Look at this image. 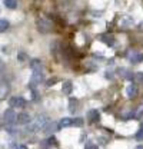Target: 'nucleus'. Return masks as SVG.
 Here are the masks:
<instances>
[{
	"mask_svg": "<svg viewBox=\"0 0 143 149\" xmlns=\"http://www.w3.org/2000/svg\"><path fill=\"white\" fill-rule=\"evenodd\" d=\"M9 103H10V108H13V109H22L26 106V99L22 96H13L9 100Z\"/></svg>",
	"mask_w": 143,
	"mask_h": 149,
	"instance_id": "f257e3e1",
	"label": "nucleus"
},
{
	"mask_svg": "<svg viewBox=\"0 0 143 149\" xmlns=\"http://www.w3.org/2000/svg\"><path fill=\"white\" fill-rule=\"evenodd\" d=\"M3 120L6 125H13L16 122V113L13 109H6L3 113Z\"/></svg>",
	"mask_w": 143,
	"mask_h": 149,
	"instance_id": "f03ea898",
	"label": "nucleus"
},
{
	"mask_svg": "<svg viewBox=\"0 0 143 149\" xmlns=\"http://www.w3.org/2000/svg\"><path fill=\"white\" fill-rule=\"evenodd\" d=\"M47 123V118L44 116V115H42V116H37L35 120V123L30 126V130H37V129H42L44 125Z\"/></svg>",
	"mask_w": 143,
	"mask_h": 149,
	"instance_id": "7ed1b4c3",
	"label": "nucleus"
},
{
	"mask_svg": "<svg viewBox=\"0 0 143 149\" xmlns=\"http://www.w3.org/2000/svg\"><path fill=\"white\" fill-rule=\"evenodd\" d=\"M16 122H17L19 125H29L32 122V118H30L29 113L22 112V113H19L17 116H16Z\"/></svg>",
	"mask_w": 143,
	"mask_h": 149,
	"instance_id": "20e7f679",
	"label": "nucleus"
},
{
	"mask_svg": "<svg viewBox=\"0 0 143 149\" xmlns=\"http://www.w3.org/2000/svg\"><path fill=\"white\" fill-rule=\"evenodd\" d=\"M43 133H47V135H50V133H53V132H56V130L59 129V125L56 123V122H47L43 128Z\"/></svg>",
	"mask_w": 143,
	"mask_h": 149,
	"instance_id": "39448f33",
	"label": "nucleus"
},
{
	"mask_svg": "<svg viewBox=\"0 0 143 149\" xmlns=\"http://www.w3.org/2000/svg\"><path fill=\"white\" fill-rule=\"evenodd\" d=\"M40 82H43V72H33L32 80H30V86L33 88L35 85H40Z\"/></svg>",
	"mask_w": 143,
	"mask_h": 149,
	"instance_id": "423d86ee",
	"label": "nucleus"
},
{
	"mask_svg": "<svg viewBox=\"0 0 143 149\" xmlns=\"http://www.w3.org/2000/svg\"><path fill=\"white\" fill-rule=\"evenodd\" d=\"M37 27H39V32L42 33H47L50 30V23H47L46 20H37Z\"/></svg>",
	"mask_w": 143,
	"mask_h": 149,
	"instance_id": "0eeeda50",
	"label": "nucleus"
},
{
	"mask_svg": "<svg viewBox=\"0 0 143 149\" xmlns=\"http://www.w3.org/2000/svg\"><path fill=\"white\" fill-rule=\"evenodd\" d=\"M30 69L33 72H43V65H42V62L39 59H33L30 62Z\"/></svg>",
	"mask_w": 143,
	"mask_h": 149,
	"instance_id": "6e6552de",
	"label": "nucleus"
},
{
	"mask_svg": "<svg viewBox=\"0 0 143 149\" xmlns=\"http://www.w3.org/2000/svg\"><path fill=\"white\" fill-rule=\"evenodd\" d=\"M87 119H89L92 123H94V122H97L99 119H100V115H99V112L97 109H90L87 112Z\"/></svg>",
	"mask_w": 143,
	"mask_h": 149,
	"instance_id": "1a4fd4ad",
	"label": "nucleus"
},
{
	"mask_svg": "<svg viewBox=\"0 0 143 149\" xmlns=\"http://www.w3.org/2000/svg\"><path fill=\"white\" fill-rule=\"evenodd\" d=\"M126 95H127V97H135V96L137 95V88H136V85L130 83V85L126 88Z\"/></svg>",
	"mask_w": 143,
	"mask_h": 149,
	"instance_id": "9d476101",
	"label": "nucleus"
},
{
	"mask_svg": "<svg viewBox=\"0 0 143 149\" xmlns=\"http://www.w3.org/2000/svg\"><path fill=\"white\" fill-rule=\"evenodd\" d=\"M72 91H73V83H72L70 80H66L63 83V86H62V92L65 93V95H70Z\"/></svg>",
	"mask_w": 143,
	"mask_h": 149,
	"instance_id": "9b49d317",
	"label": "nucleus"
},
{
	"mask_svg": "<svg viewBox=\"0 0 143 149\" xmlns=\"http://www.w3.org/2000/svg\"><path fill=\"white\" fill-rule=\"evenodd\" d=\"M130 62L132 63H140V62H143V53H137V52H135V53H132L130 55Z\"/></svg>",
	"mask_w": 143,
	"mask_h": 149,
	"instance_id": "f8f14e48",
	"label": "nucleus"
},
{
	"mask_svg": "<svg viewBox=\"0 0 143 149\" xmlns=\"http://www.w3.org/2000/svg\"><path fill=\"white\" fill-rule=\"evenodd\" d=\"M69 126H73V119H70V118H63V119H60L59 128H69Z\"/></svg>",
	"mask_w": 143,
	"mask_h": 149,
	"instance_id": "ddd939ff",
	"label": "nucleus"
},
{
	"mask_svg": "<svg viewBox=\"0 0 143 149\" xmlns=\"http://www.w3.org/2000/svg\"><path fill=\"white\" fill-rule=\"evenodd\" d=\"M100 39H102L103 43H106L109 46H113V45H115V37L112 36V35H102Z\"/></svg>",
	"mask_w": 143,
	"mask_h": 149,
	"instance_id": "4468645a",
	"label": "nucleus"
},
{
	"mask_svg": "<svg viewBox=\"0 0 143 149\" xmlns=\"http://www.w3.org/2000/svg\"><path fill=\"white\" fill-rule=\"evenodd\" d=\"M77 105H79L77 99H73V97H72L70 100H69V111H70L72 113H74V112L77 111Z\"/></svg>",
	"mask_w": 143,
	"mask_h": 149,
	"instance_id": "2eb2a0df",
	"label": "nucleus"
},
{
	"mask_svg": "<svg viewBox=\"0 0 143 149\" xmlns=\"http://www.w3.org/2000/svg\"><path fill=\"white\" fill-rule=\"evenodd\" d=\"M7 29H9V22L6 19H0V33L6 32Z\"/></svg>",
	"mask_w": 143,
	"mask_h": 149,
	"instance_id": "dca6fc26",
	"label": "nucleus"
},
{
	"mask_svg": "<svg viewBox=\"0 0 143 149\" xmlns=\"http://www.w3.org/2000/svg\"><path fill=\"white\" fill-rule=\"evenodd\" d=\"M4 6L9 9H16L17 3H16V0H4Z\"/></svg>",
	"mask_w": 143,
	"mask_h": 149,
	"instance_id": "f3484780",
	"label": "nucleus"
},
{
	"mask_svg": "<svg viewBox=\"0 0 143 149\" xmlns=\"http://www.w3.org/2000/svg\"><path fill=\"white\" fill-rule=\"evenodd\" d=\"M73 126H83V119H82V118L73 119Z\"/></svg>",
	"mask_w": 143,
	"mask_h": 149,
	"instance_id": "a211bd4d",
	"label": "nucleus"
},
{
	"mask_svg": "<svg viewBox=\"0 0 143 149\" xmlns=\"http://www.w3.org/2000/svg\"><path fill=\"white\" fill-rule=\"evenodd\" d=\"M47 143H49V145H59V142H57V139H56L54 136H50V138L47 139Z\"/></svg>",
	"mask_w": 143,
	"mask_h": 149,
	"instance_id": "6ab92c4d",
	"label": "nucleus"
},
{
	"mask_svg": "<svg viewBox=\"0 0 143 149\" xmlns=\"http://www.w3.org/2000/svg\"><path fill=\"white\" fill-rule=\"evenodd\" d=\"M136 141H139V142H140V141H143V128H140V129H139V132L136 133Z\"/></svg>",
	"mask_w": 143,
	"mask_h": 149,
	"instance_id": "aec40b11",
	"label": "nucleus"
},
{
	"mask_svg": "<svg viewBox=\"0 0 143 149\" xmlns=\"http://www.w3.org/2000/svg\"><path fill=\"white\" fill-rule=\"evenodd\" d=\"M135 79H136V80H137L139 83H143V72H139V73H136Z\"/></svg>",
	"mask_w": 143,
	"mask_h": 149,
	"instance_id": "412c9836",
	"label": "nucleus"
},
{
	"mask_svg": "<svg viewBox=\"0 0 143 149\" xmlns=\"http://www.w3.org/2000/svg\"><path fill=\"white\" fill-rule=\"evenodd\" d=\"M85 149H97V146H96L94 143H92V142H87L86 146H85Z\"/></svg>",
	"mask_w": 143,
	"mask_h": 149,
	"instance_id": "4be33fe9",
	"label": "nucleus"
},
{
	"mask_svg": "<svg viewBox=\"0 0 143 149\" xmlns=\"http://www.w3.org/2000/svg\"><path fill=\"white\" fill-rule=\"evenodd\" d=\"M56 82H57V79H56V77H54V79H50V80H47V82H46V86H47V88H50V86L54 85Z\"/></svg>",
	"mask_w": 143,
	"mask_h": 149,
	"instance_id": "5701e85b",
	"label": "nucleus"
},
{
	"mask_svg": "<svg viewBox=\"0 0 143 149\" xmlns=\"http://www.w3.org/2000/svg\"><path fill=\"white\" fill-rule=\"evenodd\" d=\"M40 143H42V145H40V146H42V149H47V146H49L47 141H43V142H40Z\"/></svg>",
	"mask_w": 143,
	"mask_h": 149,
	"instance_id": "b1692460",
	"label": "nucleus"
},
{
	"mask_svg": "<svg viewBox=\"0 0 143 149\" xmlns=\"http://www.w3.org/2000/svg\"><path fill=\"white\" fill-rule=\"evenodd\" d=\"M3 69H4V65H3V60L0 59V74L3 73Z\"/></svg>",
	"mask_w": 143,
	"mask_h": 149,
	"instance_id": "393cba45",
	"label": "nucleus"
},
{
	"mask_svg": "<svg viewBox=\"0 0 143 149\" xmlns=\"http://www.w3.org/2000/svg\"><path fill=\"white\" fill-rule=\"evenodd\" d=\"M17 57H19V60H24V59H26V55H24V53H20Z\"/></svg>",
	"mask_w": 143,
	"mask_h": 149,
	"instance_id": "a878e982",
	"label": "nucleus"
},
{
	"mask_svg": "<svg viewBox=\"0 0 143 149\" xmlns=\"http://www.w3.org/2000/svg\"><path fill=\"white\" fill-rule=\"evenodd\" d=\"M16 149H27V146H24V145H20V146H17Z\"/></svg>",
	"mask_w": 143,
	"mask_h": 149,
	"instance_id": "bb28decb",
	"label": "nucleus"
},
{
	"mask_svg": "<svg viewBox=\"0 0 143 149\" xmlns=\"http://www.w3.org/2000/svg\"><path fill=\"white\" fill-rule=\"evenodd\" d=\"M136 149H143V146H142V145H140V146H137V148H136Z\"/></svg>",
	"mask_w": 143,
	"mask_h": 149,
	"instance_id": "cd10ccee",
	"label": "nucleus"
}]
</instances>
